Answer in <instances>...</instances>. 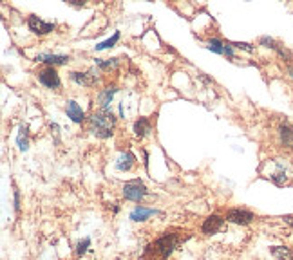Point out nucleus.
<instances>
[{
  "instance_id": "1",
  "label": "nucleus",
  "mask_w": 293,
  "mask_h": 260,
  "mask_svg": "<svg viewBox=\"0 0 293 260\" xmlns=\"http://www.w3.org/2000/svg\"><path fill=\"white\" fill-rule=\"evenodd\" d=\"M116 126V116L111 111H96L94 114L89 118V130L100 139L111 138Z\"/></svg>"
},
{
  "instance_id": "2",
  "label": "nucleus",
  "mask_w": 293,
  "mask_h": 260,
  "mask_svg": "<svg viewBox=\"0 0 293 260\" xmlns=\"http://www.w3.org/2000/svg\"><path fill=\"white\" fill-rule=\"evenodd\" d=\"M178 242H179V239L174 235V233H165L163 237H159L158 241L152 242V244L149 246L146 253H152V256H156V258L165 260L172 255V251L176 249Z\"/></svg>"
},
{
  "instance_id": "3",
  "label": "nucleus",
  "mask_w": 293,
  "mask_h": 260,
  "mask_svg": "<svg viewBox=\"0 0 293 260\" xmlns=\"http://www.w3.org/2000/svg\"><path fill=\"white\" fill-rule=\"evenodd\" d=\"M149 195V190L146 186L143 185L139 179H134V181H127L123 185V197L127 199V201H132V202H141L143 199Z\"/></svg>"
},
{
  "instance_id": "4",
  "label": "nucleus",
  "mask_w": 293,
  "mask_h": 260,
  "mask_svg": "<svg viewBox=\"0 0 293 260\" xmlns=\"http://www.w3.org/2000/svg\"><path fill=\"white\" fill-rule=\"evenodd\" d=\"M225 219L228 222H232V224L248 226L254 222L255 215H254V212H250V210H246V208H230L228 212H226Z\"/></svg>"
},
{
  "instance_id": "5",
  "label": "nucleus",
  "mask_w": 293,
  "mask_h": 260,
  "mask_svg": "<svg viewBox=\"0 0 293 260\" xmlns=\"http://www.w3.org/2000/svg\"><path fill=\"white\" fill-rule=\"evenodd\" d=\"M28 28H29V31H33L35 35L44 36V35H49L51 31H55L56 24L55 22H45V20H42L36 15H29L28 16Z\"/></svg>"
},
{
  "instance_id": "6",
  "label": "nucleus",
  "mask_w": 293,
  "mask_h": 260,
  "mask_svg": "<svg viewBox=\"0 0 293 260\" xmlns=\"http://www.w3.org/2000/svg\"><path fill=\"white\" fill-rule=\"evenodd\" d=\"M38 82L44 87L51 89V91H58L62 87V80H60V74L56 72L55 67H45L38 72Z\"/></svg>"
},
{
  "instance_id": "7",
  "label": "nucleus",
  "mask_w": 293,
  "mask_h": 260,
  "mask_svg": "<svg viewBox=\"0 0 293 260\" xmlns=\"http://www.w3.org/2000/svg\"><path fill=\"white\" fill-rule=\"evenodd\" d=\"M71 80L75 83L82 87H94L96 83L100 82V76H98V69L92 67L85 72H78V71H72L71 72Z\"/></svg>"
},
{
  "instance_id": "8",
  "label": "nucleus",
  "mask_w": 293,
  "mask_h": 260,
  "mask_svg": "<svg viewBox=\"0 0 293 260\" xmlns=\"http://www.w3.org/2000/svg\"><path fill=\"white\" fill-rule=\"evenodd\" d=\"M36 62L47 63V67H56V65H65L71 62L69 55H58V53H40L35 56Z\"/></svg>"
},
{
  "instance_id": "9",
  "label": "nucleus",
  "mask_w": 293,
  "mask_h": 260,
  "mask_svg": "<svg viewBox=\"0 0 293 260\" xmlns=\"http://www.w3.org/2000/svg\"><path fill=\"white\" fill-rule=\"evenodd\" d=\"M277 136H279V145L282 148L293 150V123L282 121L277 128Z\"/></svg>"
},
{
  "instance_id": "10",
  "label": "nucleus",
  "mask_w": 293,
  "mask_h": 260,
  "mask_svg": "<svg viewBox=\"0 0 293 260\" xmlns=\"http://www.w3.org/2000/svg\"><path fill=\"white\" fill-rule=\"evenodd\" d=\"M225 217H221V215H210V217H206L205 219V222H203V226H201V231L205 233V235H215L217 231H221L223 229V226H225Z\"/></svg>"
},
{
  "instance_id": "11",
  "label": "nucleus",
  "mask_w": 293,
  "mask_h": 260,
  "mask_svg": "<svg viewBox=\"0 0 293 260\" xmlns=\"http://www.w3.org/2000/svg\"><path fill=\"white\" fill-rule=\"evenodd\" d=\"M118 92V87L116 85H107L105 89L98 92V107L100 111H111V103L114 94Z\"/></svg>"
},
{
  "instance_id": "12",
  "label": "nucleus",
  "mask_w": 293,
  "mask_h": 260,
  "mask_svg": "<svg viewBox=\"0 0 293 260\" xmlns=\"http://www.w3.org/2000/svg\"><path fill=\"white\" fill-rule=\"evenodd\" d=\"M65 114H67V118L71 119L72 123H78V125L83 123V119H85V112H83V109L75 99H69L67 101V105H65Z\"/></svg>"
},
{
  "instance_id": "13",
  "label": "nucleus",
  "mask_w": 293,
  "mask_h": 260,
  "mask_svg": "<svg viewBox=\"0 0 293 260\" xmlns=\"http://www.w3.org/2000/svg\"><path fill=\"white\" fill-rule=\"evenodd\" d=\"M134 165H136V155L132 154L131 150L121 152L119 158L116 159V168H118L119 172H129V170H132V166Z\"/></svg>"
},
{
  "instance_id": "14",
  "label": "nucleus",
  "mask_w": 293,
  "mask_h": 260,
  "mask_svg": "<svg viewBox=\"0 0 293 260\" xmlns=\"http://www.w3.org/2000/svg\"><path fill=\"white\" fill-rule=\"evenodd\" d=\"M152 132V123L149 118H139L138 121L134 123V136L139 139L146 138V136Z\"/></svg>"
},
{
  "instance_id": "15",
  "label": "nucleus",
  "mask_w": 293,
  "mask_h": 260,
  "mask_svg": "<svg viewBox=\"0 0 293 260\" xmlns=\"http://www.w3.org/2000/svg\"><path fill=\"white\" fill-rule=\"evenodd\" d=\"M159 213L158 210H152V208H145V206H136L134 210L131 212V219L134 222H143L146 219H151L152 215Z\"/></svg>"
},
{
  "instance_id": "16",
  "label": "nucleus",
  "mask_w": 293,
  "mask_h": 260,
  "mask_svg": "<svg viewBox=\"0 0 293 260\" xmlns=\"http://www.w3.org/2000/svg\"><path fill=\"white\" fill-rule=\"evenodd\" d=\"M270 253L277 260H293V249L286 248V246H272Z\"/></svg>"
},
{
  "instance_id": "17",
  "label": "nucleus",
  "mask_w": 293,
  "mask_h": 260,
  "mask_svg": "<svg viewBox=\"0 0 293 260\" xmlns=\"http://www.w3.org/2000/svg\"><path fill=\"white\" fill-rule=\"evenodd\" d=\"M28 136H29L28 126H26V125H20L18 134H16V145H18L20 152H28V150H29V139H28Z\"/></svg>"
},
{
  "instance_id": "18",
  "label": "nucleus",
  "mask_w": 293,
  "mask_h": 260,
  "mask_svg": "<svg viewBox=\"0 0 293 260\" xmlns=\"http://www.w3.org/2000/svg\"><path fill=\"white\" fill-rule=\"evenodd\" d=\"M279 161H281V159H277L279 170H277V172L272 173V175H270V179H272V181H274L277 186H284L286 183H288V179H289V177H288V172H286L284 165H282V163H279Z\"/></svg>"
},
{
  "instance_id": "19",
  "label": "nucleus",
  "mask_w": 293,
  "mask_h": 260,
  "mask_svg": "<svg viewBox=\"0 0 293 260\" xmlns=\"http://www.w3.org/2000/svg\"><path fill=\"white\" fill-rule=\"evenodd\" d=\"M119 62L121 60L119 58H107V60H102V58H96L94 63H96V67L102 69V71H116V69L119 67Z\"/></svg>"
},
{
  "instance_id": "20",
  "label": "nucleus",
  "mask_w": 293,
  "mask_h": 260,
  "mask_svg": "<svg viewBox=\"0 0 293 260\" xmlns=\"http://www.w3.org/2000/svg\"><path fill=\"white\" fill-rule=\"evenodd\" d=\"M118 42H119V31H116L111 38H107L105 42H100L94 47V51H105V49H111V47H114Z\"/></svg>"
},
{
  "instance_id": "21",
  "label": "nucleus",
  "mask_w": 293,
  "mask_h": 260,
  "mask_svg": "<svg viewBox=\"0 0 293 260\" xmlns=\"http://www.w3.org/2000/svg\"><path fill=\"white\" fill-rule=\"evenodd\" d=\"M206 47L210 49L212 53H215V55H223V51H225V42L214 36V38H210L206 42Z\"/></svg>"
},
{
  "instance_id": "22",
  "label": "nucleus",
  "mask_w": 293,
  "mask_h": 260,
  "mask_svg": "<svg viewBox=\"0 0 293 260\" xmlns=\"http://www.w3.org/2000/svg\"><path fill=\"white\" fill-rule=\"evenodd\" d=\"M259 45H262V47H268V49H274V51H277V47L281 45V43L277 42L275 38H272V36L264 35L259 38Z\"/></svg>"
},
{
  "instance_id": "23",
  "label": "nucleus",
  "mask_w": 293,
  "mask_h": 260,
  "mask_svg": "<svg viewBox=\"0 0 293 260\" xmlns=\"http://www.w3.org/2000/svg\"><path fill=\"white\" fill-rule=\"evenodd\" d=\"M89 246H91V239H89V237H85L83 241H80L78 244H76V255H78V256H82L83 253L87 251V248H89Z\"/></svg>"
},
{
  "instance_id": "24",
  "label": "nucleus",
  "mask_w": 293,
  "mask_h": 260,
  "mask_svg": "<svg viewBox=\"0 0 293 260\" xmlns=\"http://www.w3.org/2000/svg\"><path fill=\"white\" fill-rule=\"evenodd\" d=\"M232 45H234L235 49H242V51H246V53L255 51L254 45H252V43H246V42H232Z\"/></svg>"
},
{
  "instance_id": "25",
  "label": "nucleus",
  "mask_w": 293,
  "mask_h": 260,
  "mask_svg": "<svg viewBox=\"0 0 293 260\" xmlns=\"http://www.w3.org/2000/svg\"><path fill=\"white\" fill-rule=\"evenodd\" d=\"M223 55H225L226 58H230V60L235 58V47L232 45V42H225V51H223Z\"/></svg>"
},
{
  "instance_id": "26",
  "label": "nucleus",
  "mask_w": 293,
  "mask_h": 260,
  "mask_svg": "<svg viewBox=\"0 0 293 260\" xmlns=\"http://www.w3.org/2000/svg\"><path fill=\"white\" fill-rule=\"evenodd\" d=\"M13 195H15V210L18 212V210H20V192H18V188H15Z\"/></svg>"
},
{
  "instance_id": "27",
  "label": "nucleus",
  "mask_w": 293,
  "mask_h": 260,
  "mask_svg": "<svg viewBox=\"0 0 293 260\" xmlns=\"http://www.w3.org/2000/svg\"><path fill=\"white\" fill-rule=\"evenodd\" d=\"M281 219L286 222V224H289V226H291V228H293V215H282Z\"/></svg>"
},
{
  "instance_id": "28",
  "label": "nucleus",
  "mask_w": 293,
  "mask_h": 260,
  "mask_svg": "<svg viewBox=\"0 0 293 260\" xmlns=\"http://www.w3.org/2000/svg\"><path fill=\"white\" fill-rule=\"evenodd\" d=\"M286 74L293 80V65H286Z\"/></svg>"
},
{
  "instance_id": "29",
  "label": "nucleus",
  "mask_w": 293,
  "mask_h": 260,
  "mask_svg": "<svg viewBox=\"0 0 293 260\" xmlns=\"http://www.w3.org/2000/svg\"><path fill=\"white\" fill-rule=\"evenodd\" d=\"M67 2L72 6H83V2H80V0H67Z\"/></svg>"
}]
</instances>
